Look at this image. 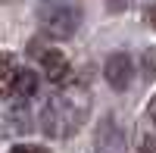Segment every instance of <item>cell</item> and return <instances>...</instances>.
<instances>
[{
  "instance_id": "cell-1",
  "label": "cell",
  "mask_w": 156,
  "mask_h": 153,
  "mask_svg": "<svg viewBox=\"0 0 156 153\" xmlns=\"http://www.w3.org/2000/svg\"><path fill=\"white\" fill-rule=\"evenodd\" d=\"M41 22L50 34L69 37L78 25V9L69 0H41Z\"/></svg>"
},
{
  "instance_id": "cell-2",
  "label": "cell",
  "mask_w": 156,
  "mask_h": 153,
  "mask_svg": "<svg viewBox=\"0 0 156 153\" xmlns=\"http://www.w3.org/2000/svg\"><path fill=\"white\" fill-rule=\"evenodd\" d=\"M131 75H134V66H131V56L128 53H112L106 59V81L112 87L125 91V87L131 84Z\"/></svg>"
},
{
  "instance_id": "cell-3",
  "label": "cell",
  "mask_w": 156,
  "mask_h": 153,
  "mask_svg": "<svg viewBox=\"0 0 156 153\" xmlns=\"http://www.w3.org/2000/svg\"><path fill=\"white\" fill-rule=\"evenodd\" d=\"M41 66H44V75L53 84H62L69 78V59L62 50H44V56H41Z\"/></svg>"
},
{
  "instance_id": "cell-4",
  "label": "cell",
  "mask_w": 156,
  "mask_h": 153,
  "mask_svg": "<svg viewBox=\"0 0 156 153\" xmlns=\"http://www.w3.org/2000/svg\"><path fill=\"white\" fill-rule=\"evenodd\" d=\"M19 66L9 53H0V100H6L12 91H16V78H19Z\"/></svg>"
},
{
  "instance_id": "cell-5",
  "label": "cell",
  "mask_w": 156,
  "mask_h": 153,
  "mask_svg": "<svg viewBox=\"0 0 156 153\" xmlns=\"http://www.w3.org/2000/svg\"><path fill=\"white\" fill-rule=\"evenodd\" d=\"M34 91H37V78H34L31 72H25V69H22V72H19V78H16V94H19V97H31Z\"/></svg>"
},
{
  "instance_id": "cell-6",
  "label": "cell",
  "mask_w": 156,
  "mask_h": 153,
  "mask_svg": "<svg viewBox=\"0 0 156 153\" xmlns=\"http://www.w3.org/2000/svg\"><path fill=\"white\" fill-rule=\"evenodd\" d=\"M9 153H47V150L37 147V144H19V147H12Z\"/></svg>"
},
{
  "instance_id": "cell-7",
  "label": "cell",
  "mask_w": 156,
  "mask_h": 153,
  "mask_svg": "<svg viewBox=\"0 0 156 153\" xmlns=\"http://www.w3.org/2000/svg\"><path fill=\"white\" fill-rule=\"evenodd\" d=\"M147 116H150V119H153V125H156V97L150 100V106H147Z\"/></svg>"
},
{
  "instance_id": "cell-8",
  "label": "cell",
  "mask_w": 156,
  "mask_h": 153,
  "mask_svg": "<svg viewBox=\"0 0 156 153\" xmlns=\"http://www.w3.org/2000/svg\"><path fill=\"white\" fill-rule=\"evenodd\" d=\"M150 19H153V28H156V6L150 9Z\"/></svg>"
},
{
  "instance_id": "cell-9",
  "label": "cell",
  "mask_w": 156,
  "mask_h": 153,
  "mask_svg": "<svg viewBox=\"0 0 156 153\" xmlns=\"http://www.w3.org/2000/svg\"><path fill=\"white\" fill-rule=\"evenodd\" d=\"M112 3H115V0H112ZM119 3H125V0H119Z\"/></svg>"
}]
</instances>
